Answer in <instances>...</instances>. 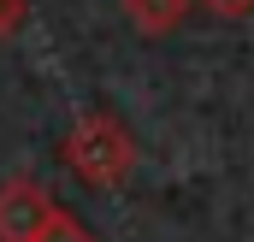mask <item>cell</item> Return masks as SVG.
<instances>
[{
  "label": "cell",
  "mask_w": 254,
  "mask_h": 242,
  "mask_svg": "<svg viewBox=\"0 0 254 242\" xmlns=\"http://www.w3.org/2000/svg\"><path fill=\"white\" fill-rule=\"evenodd\" d=\"M42 242H95V237H89V231H83V225H77V219L60 207V213H54V225L42 231Z\"/></svg>",
  "instance_id": "obj_4"
},
{
  "label": "cell",
  "mask_w": 254,
  "mask_h": 242,
  "mask_svg": "<svg viewBox=\"0 0 254 242\" xmlns=\"http://www.w3.org/2000/svg\"><path fill=\"white\" fill-rule=\"evenodd\" d=\"M54 195L36 178H12L0 183V242H42V231L54 225Z\"/></svg>",
  "instance_id": "obj_2"
},
{
  "label": "cell",
  "mask_w": 254,
  "mask_h": 242,
  "mask_svg": "<svg viewBox=\"0 0 254 242\" xmlns=\"http://www.w3.org/2000/svg\"><path fill=\"white\" fill-rule=\"evenodd\" d=\"M207 12H219V18H249L254 12V0H201Z\"/></svg>",
  "instance_id": "obj_6"
},
{
  "label": "cell",
  "mask_w": 254,
  "mask_h": 242,
  "mask_svg": "<svg viewBox=\"0 0 254 242\" xmlns=\"http://www.w3.org/2000/svg\"><path fill=\"white\" fill-rule=\"evenodd\" d=\"M24 18H30V0H0V42H6V36H18V30H24Z\"/></svg>",
  "instance_id": "obj_5"
},
{
  "label": "cell",
  "mask_w": 254,
  "mask_h": 242,
  "mask_svg": "<svg viewBox=\"0 0 254 242\" xmlns=\"http://www.w3.org/2000/svg\"><path fill=\"white\" fill-rule=\"evenodd\" d=\"M60 154L71 166V178L89 183V189H119L136 172V142L113 113H83L71 124V136L60 142Z\"/></svg>",
  "instance_id": "obj_1"
},
{
  "label": "cell",
  "mask_w": 254,
  "mask_h": 242,
  "mask_svg": "<svg viewBox=\"0 0 254 242\" xmlns=\"http://www.w3.org/2000/svg\"><path fill=\"white\" fill-rule=\"evenodd\" d=\"M184 12H190V0H125V18L142 30V36H166V30H178Z\"/></svg>",
  "instance_id": "obj_3"
}]
</instances>
